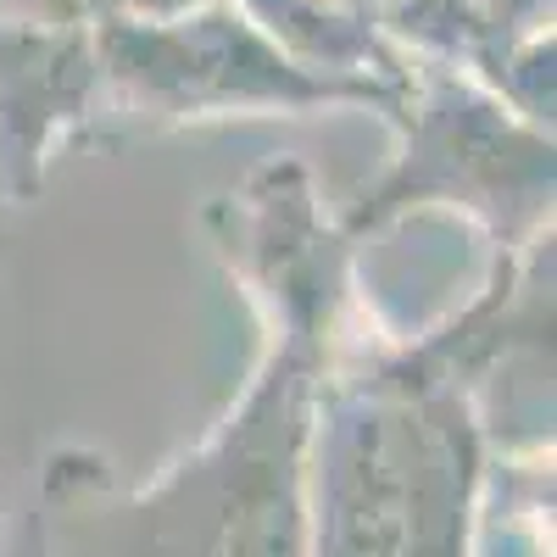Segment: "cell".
<instances>
[{"instance_id":"3957f363","label":"cell","mask_w":557,"mask_h":557,"mask_svg":"<svg viewBox=\"0 0 557 557\" xmlns=\"http://www.w3.org/2000/svg\"><path fill=\"white\" fill-rule=\"evenodd\" d=\"M296 435H301V396L296 374H273L251 401L246 424H235L223 457L190 469L157 507L151 530L162 546L201 541L196 557H296Z\"/></svg>"},{"instance_id":"5b68a950","label":"cell","mask_w":557,"mask_h":557,"mask_svg":"<svg viewBox=\"0 0 557 557\" xmlns=\"http://www.w3.org/2000/svg\"><path fill=\"white\" fill-rule=\"evenodd\" d=\"M541 7L546 0H480V23H485V39H519V34H535L541 28Z\"/></svg>"},{"instance_id":"7a4b0ae2","label":"cell","mask_w":557,"mask_h":557,"mask_svg":"<svg viewBox=\"0 0 557 557\" xmlns=\"http://www.w3.org/2000/svg\"><path fill=\"white\" fill-rule=\"evenodd\" d=\"M101 57L139 96L173 107L380 96L368 78H312L240 7L207 0L178 17H101Z\"/></svg>"},{"instance_id":"6da1fadb","label":"cell","mask_w":557,"mask_h":557,"mask_svg":"<svg viewBox=\"0 0 557 557\" xmlns=\"http://www.w3.org/2000/svg\"><path fill=\"white\" fill-rule=\"evenodd\" d=\"M469 451L441 407L362 412L330 469L323 557H457Z\"/></svg>"},{"instance_id":"277c9868","label":"cell","mask_w":557,"mask_h":557,"mask_svg":"<svg viewBox=\"0 0 557 557\" xmlns=\"http://www.w3.org/2000/svg\"><path fill=\"white\" fill-rule=\"evenodd\" d=\"M374 23H385L396 39L424 45V51L491 62L480 0H374Z\"/></svg>"}]
</instances>
